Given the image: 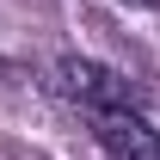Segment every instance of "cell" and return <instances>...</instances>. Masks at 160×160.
I'll list each match as a JSON object with an SVG mask.
<instances>
[{"mask_svg":"<svg viewBox=\"0 0 160 160\" xmlns=\"http://www.w3.org/2000/svg\"><path fill=\"white\" fill-rule=\"evenodd\" d=\"M123 6H160V0H123Z\"/></svg>","mask_w":160,"mask_h":160,"instance_id":"3957f363","label":"cell"},{"mask_svg":"<svg viewBox=\"0 0 160 160\" xmlns=\"http://www.w3.org/2000/svg\"><path fill=\"white\" fill-rule=\"evenodd\" d=\"M56 86H62L74 105H86V111L136 105V86H129V74L105 68V62H86V56H68V62H62V68H56Z\"/></svg>","mask_w":160,"mask_h":160,"instance_id":"6da1fadb","label":"cell"},{"mask_svg":"<svg viewBox=\"0 0 160 160\" xmlns=\"http://www.w3.org/2000/svg\"><path fill=\"white\" fill-rule=\"evenodd\" d=\"M92 136L111 160H160V129L142 117L136 105H111V111H92Z\"/></svg>","mask_w":160,"mask_h":160,"instance_id":"7a4b0ae2","label":"cell"}]
</instances>
